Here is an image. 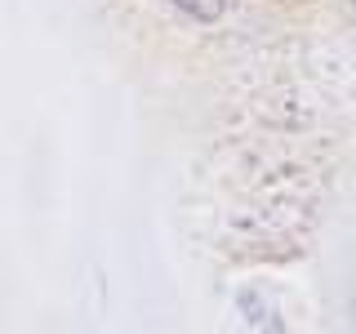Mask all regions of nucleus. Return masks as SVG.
I'll return each mask as SVG.
<instances>
[{"label": "nucleus", "instance_id": "obj_2", "mask_svg": "<svg viewBox=\"0 0 356 334\" xmlns=\"http://www.w3.org/2000/svg\"><path fill=\"white\" fill-rule=\"evenodd\" d=\"M339 5H343V18H348V27L356 31V0H339Z\"/></svg>", "mask_w": 356, "mask_h": 334}, {"label": "nucleus", "instance_id": "obj_1", "mask_svg": "<svg viewBox=\"0 0 356 334\" xmlns=\"http://www.w3.org/2000/svg\"><path fill=\"white\" fill-rule=\"evenodd\" d=\"M170 5H174L183 18H192V22H200V27H205V22H218L222 14H227L232 0H170Z\"/></svg>", "mask_w": 356, "mask_h": 334}]
</instances>
